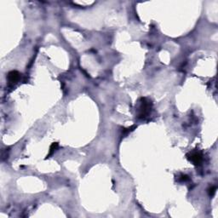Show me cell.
Instances as JSON below:
<instances>
[{
    "instance_id": "cell-6",
    "label": "cell",
    "mask_w": 218,
    "mask_h": 218,
    "mask_svg": "<svg viewBox=\"0 0 218 218\" xmlns=\"http://www.w3.org/2000/svg\"><path fill=\"white\" fill-rule=\"evenodd\" d=\"M189 180V177L186 175H181V177H180V181L181 182H187Z\"/></svg>"
},
{
    "instance_id": "cell-3",
    "label": "cell",
    "mask_w": 218,
    "mask_h": 218,
    "mask_svg": "<svg viewBox=\"0 0 218 218\" xmlns=\"http://www.w3.org/2000/svg\"><path fill=\"white\" fill-rule=\"evenodd\" d=\"M21 74L17 71H11L8 73V79L10 83H16L20 80Z\"/></svg>"
},
{
    "instance_id": "cell-4",
    "label": "cell",
    "mask_w": 218,
    "mask_h": 218,
    "mask_svg": "<svg viewBox=\"0 0 218 218\" xmlns=\"http://www.w3.org/2000/svg\"><path fill=\"white\" fill-rule=\"evenodd\" d=\"M58 147H59V145H58V143L57 142H54V143H52L51 146V148H50V153H49V155L47 156L48 158L52 155L57 150V148H58Z\"/></svg>"
},
{
    "instance_id": "cell-2",
    "label": "cell",
    "mask_w": 218,
    "mask_h": 218,
    "mask_svg": "<svg viewBox=\"0 0 218 218\" xmlns=\"http://www.w3.org/2000/svg\"><path fill=\"white\" fill-rule=\"evenodd\" d=\"M187 156L188 160L191 161L194 165H200L203 162V155L200 152H189Z\"/></svg>"
},
{
    "instance_id": "cell-5",
    "label": "cell",
    "mask_w": 218,
    "mask_h": 218,
    "mask_svg": "<svg viewBox=\"0 0 218 218\" xmlns=\"http://www.w3.org/2000/svg\"><path fill=\"white\" fill-rule=\"evenodd\" d=\"M216 192H217V187L216 186H213V187H211L210 189H209V194H210V196H214V194L216 193Z\"/></svg>"
},
{
    "instance_id": "cell-1",
    "label": "cell",
    "mask_w": 218,
    "mask_h": 218,
    "mask_svg": "<svg viewBox=\"0 0 218 218\" xmlns=\"http://www.w3.org/2000/svg\"><path fill=\"white\" fill-rule=\"evenodd\" d=\"M152 108V103L148 98H141L139 106V117L145 118L148 116Z\"/></svg>"
}]
</instances>
